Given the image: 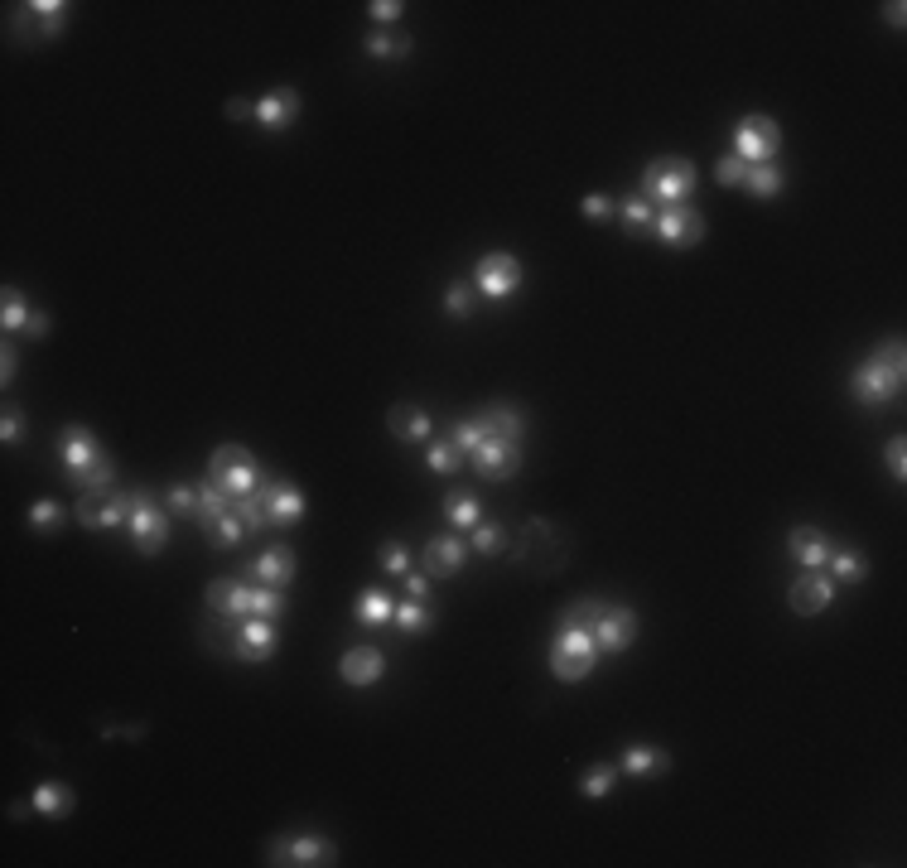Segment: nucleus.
<instances>
[{
    "label": "nucleus",
    "mask_w": 907,
    "mask_h": 868,
    "mask_svg": "<svg viewBox=\"0 0 907 868\" xmlns=\"http://www.w3.org/2000/svg\"><path fill=\"white\" fill-rule=\"evenodd\" d=\"M483 420H488V434L478 439V449L468 454V463H473L478 478H512L522 468V434H526L522 410L497 401V406L483 410Z\"/></svg>",
    "instance_id": "obj_1"
},
{
    "label": "nucleus",
    "mask_w": 907,
    "mask_h": 868,
    "mask_svg": "<svg viewBox=\"0 0 907 868\" xmlns=\"http://www.w3.org/2000/svg\"><path fill=\"white\" fill-rule=\"evenodd\" d=\"M903 381H907L903 338H888L883 348H874V353L854 367L850 391H854V401H859V406H888V401H898V396H903Z\"/></svg>",
    "instance_id": "obj_2"
},
{
    "label": "nucleus",
    "mask_w": 907,
    "mask_h": 868,
    "mask_svg": "<svg viewBox=\"0 0 907 868\" xmlns=\"http://www.w3.org/2000/svg\"><path fill=\"white\" fill-rule=\"evenodd\" d=\"M58 459H63V468H68V478L78 483L83 492L92 488H111V478H116V463H111V454L92 439V430H83V425H68V430L58 434Z\"/></svg>",
    "instance_id": "obj_3"
},
{
    "label": "nucleus",
    "mask_w": 907,
    "mask_h": 868,
    "mask_svg": "<svg viewBox=\"0 0 907 868\" xmlns=\"http://www.w3.org/2000/svg\"><path fill=\"white\" fill-rule=\"evenodd\" d=\"M570 536L560 531V526H550V521H526V531H522V541H517V550H512V560L517 565H526L531 574H555V570H565L570 565Z\"/></svg>",
    "instance_id": "obj_4"
},
{
    "label": "nucleus",
    "mask_w": 907,
    "mask_h": 868,
    "mask_svg": "<svg viewBox=\"0 0 907 868\" xmlns=\"http://www.w3.org/2000/svg\"><path fill=\"white\" fill-rule=\"evenodd\" d=\"M599 666V637L589 627H560L550 642V676L560 685H579Z\"/></svg>",
    "instance_id": "obj_5"
},
{
    "label": "nucleus",
    "mask_w": 907,
    "mask_h": 868,
    "mask_svg": "<svg viewBox=\"0 0 907 868\" xmlns=\"http://www.w3.org/2000/svg\"><path fill=\"white\" fill-rule=\"evenodd\" d=\"M690 189H695V164L681 160V155H661V160L647 164V174H642V198L652 203V208H671V203H686Z\"/></svg>",
    "instance_id": "obj_6"
},
{
    "label": "nucleus",
    "mask_w": 907,
    "mask_h": 868,
    "mask_svg": "<svg viewBox=\"0 0 907 868\" xmlns=\"http://www.w3.org/2000/svg\"><path fill=\"white\" fill-rule=\"evenodd\" d=\"M208 478H213L227 497H247V492L261 488V468H256V459H251V449H242V444H222V449H213Z\"/></svg>",
    "instance_id": "obj_7"
},
{
    "label": "nucleus",
    "mask_w": 907,
    "mask_h": 868,
    "mask_svg": "<svg viewBox=\"0 0 907 868\" xmlns=\"http://www.w3.org/2000/svg\"><path fill=\"white\" fill-rule=\"evenodd\" d=\"M777 150H782V126L763 116V111H753V116H743L739 126H734V155L748 164H772L777 160Z\"/></svg>",
    "instance_id": "obj_8"
},
{
    "label": "nucleus",
    "mask_w": 907,
    "mask_h": 868,
    "mask_svg": "<svg viewBox=\"0 0 907 868\" xmlns=\"http://www.w3.org/2000/svg\"><path fill=\"white\" fill-rule=\"evenodd\" d=\"M131 541L140 555H160L169 541V512H160L155 492H136V507H131Z\"/></svg>",
    "instance_id": "obj_9"
},
{
    "label": "nucleus",
    "mask_w": 907,
    "mask_h": 868,
    "mask_svg": "<svg viewBox=\"0 0 907 868\" xmlns=\"http://www.w3.org/2000/svg\"><path fill=\"white\" fill-rule=\"evenodd\" d=\"M266 864H338V844L324 840V835H280V840H271V849H266Z\"/></svg>",
    "instance_id": "obj_10"
},
{
    "label": "nucleus",
    "mask_w": 907,
    "mask_h": 868,
    "mask_svg": "<svg viewBox=\"0 0 907 868\" xmlns=\"http://www.w3.org/2000/svg\"><path fill=\"white\" fill-rule=\"evenodd\" d=\"M652 232H657L661 246H700L705 242V217L695 213L690 203H671V208H657V222H652Z\"/></svg>",
    "instance_id": "obj_11"
},
{
    "label": "nucleus",
    "mask_w": 907,
    "mask_h": 868,
    "mask_svg": "<svg viewBox=\"0 0 907 868\" xmlns=\"http://www.w3.org/2000/svg\"><path fill=\"white\" fill-rule=\"evenodd\" d=\"M473 290L488 299H507L522 290V261L517 256H507V251H488L483 261H478V271H473Z\"/></svg>",
    "instance_id": "obj_12"
},
{
    "label": "nucleus",
    "mask_w": 907,
    "mask_h": 868,
    "mask_svg": "<svg viewBox=\"0 0 907 868\" xmlns=\"http://www.w3.org/2000/svg\"><path fill=\"white\" fill-rule=\"evenodd\" d=\"M227 651L237 661H251V666H266L275 656V618H242L232 623V642Z\"/></svg>",
    "instance_id": "obj_13"
},
{
    "label": "nucleus",
    "mask_w": 907,
    "mask_h": 868,
    "mask_svg": "<svg viewBox=\"0 0 907 868\" xmlns=\"http://www.w3.org/2000/svg\"><path fill=\"white\" fill-rule=\"evenodd\" d=\"M830 598H835V579L825 570H801L792 579V589H787V608L797 613V618H816L830 608Z\"/></svg>",
    "instance_id": "obj_14"
},
{
    "label": "nucleus",
    "mask_w": 907,
    "mask_h": 868,
    "mask_svg": "<svg viewBox=\"0 0 907 868\" xmlns=\"http://www.w3.org/2000/svg\"><path fill=\"white\" fill-rule=\"evenodd\" d=\"M468 550H473V545L459 541V531L430 536V541H425V550H420V570L430 574V579H454V574L464 570Z\"/></svg>",
    "instance_id": "obj_15"
},
{
    "label": "nucleus",
    "mask_w": 907,
    "mask_h": 868,
    "mask_svg": "<svg viewBox=\"0 0 907 868\" xmlns=\"http://www.w3.org/2000/svg\"><path fill=\"white\" fill-rule=\"evenodd\" d=\"M256 497H261V507H266V526H295V521L304 516V492L290 488L285 478H261Z\"/></svg>",
    "instance_id": "obj_16"
},
{
    "label": "nucleus",
    "mask_w": 907,
    "mask_h": 868,
    "mask_svg": "<svg viewBox=\"0 0 907 868\" xmlns=\"http://www.w3.org/2000/svg\"><path fill=\"white\" fill-rule=\"evenodd\" d=\"M203 598H208V613H222L227 623H242V618H251L256 589H251L247 579H213Z\"/></svg>",
    "instance_id": "obj_17"
},
{
    "label": "nucleus",
    "mask_w": 907,
    "mask_h": 868,
    "mask_svg": "<svg viewBox=\"0 0 907 868\" xmlns=\"http://www.w3.org/2000/svg\"><path fill=\"white\" fill-rule=\"evenodd\" d=\"M594 637H599V651H623V647H633V642H637V613L628 608V603H613L604 618H599Z\"/></svg>",
    "instance_id": "obj_18"
},
{
    "label": "nucleus",
    "mask_w": 907,
    "mask_h": 868,
    "mask_svg": "<svg viewBox=\"0 0 907 868\" xmlns=\"http://www.w3.org/2000/svg\"><path fill=\"white\" fill-rule=\"evenodd\" d=\"M295 116H300V92L295 87H275L256 102V126L261 131H285V126H295Z\"/></svg>",
    "instance_id": "obj_19"
},
{
    "label": "nucleus",
    "mask_w": 907,
    "mask_h": 868,
    "mask_svg": "<svg viewBox=\"0 0 907 868\" xmlns=\"http://www.w3.org/2000/svg\"><path fill=\"white\" fill-rule=\"evenodd\" d=\"M251 579L256 584H271V589H290V579H295V550L290 545H266L251 560Z\"/></svg>",
    "instance_id": "obj_20"
},
{
    "label": "nucleus",
    "mask_w": 907,
    "mask_h": 868,
    "mask_svg": "<svg viewBox=\"0 0 907 868\" xmlns=\"http://www.w3.org/2000/svg\"><path fill=\"white\" fill-rule=\"evenodd\" d=\"M830 536H825L821 526H792L787 531V550H792V560H797L801 570H821L825 560H830Z\"/></svg>",
    "instance_id": "obj_21"
},
{
    "label": "nucleus",
    "mask_w": 907,
    "mask_h": 868,
    "mask_svg": "<svg viewBox=\"0 0 907 868\" xmlns=\"http://www.w3.org/2000/svg\"><path fill=\"white\" fill-rule=\"evenodd\" d=\"M386 430L396 434L401 444H430L435 425H430V415L415 406V401H396V406H391V415H386Z\"/></svg>",
    "instance_id": "obj_22"
},
{
    "label": "nucleus",
    "mask_w": 907,
    "mask_h": 868,
    "mask_svg": "<svg viewBox=\"0 0 907 868\" xmlns=\"http://www.w3.org/2000/svg\"><path fill=\"white\" fill-rule=\"evenodd\" d=\"M382 671H386V656L377 647H353L343 651V661H338V676L348 685H377Z\"/></svg>",
    "instance_id": "obj_23"
},
{
    "label": "nucleus",
    "mask_w": 907,
    "mask_h": 868,
    "mask_svg": "<svg viewBox=\"0 0 907 868\" xmlns=\"http://www.w3.org/2000/svg\"><path fill=\"white\" fill-rule=\"evenodd\" d=\"M671 767V753L657 748V743H633L628 753H623V767L618 772H628V777H661Z\"/></svg>",
    "instance_id": "obj_24"
},
{
    "label": "nucleus",
    "mask_w": 907,
    "mask_h": 868,
    "mask_svg": "<svg viewBox=\"0 0 907 868\" xmlns=\"http://www.w3.org/2000/svg\"><path fill=\"white\" fill-rule=\"evenodd\" d=\"M830 579L835 584H859L864 574H869V560H864V550L859 545H830Z\"/></svg>",
    "instance_id": "obj_25"
},
{
    "label": "nucleus",
    "mask_w": 907,
    "mask_h": 868,
    "mask_svg": "<svg viewBox=\"0 0 907 868\" xmlns=\"http://www.w3.org/2000/svg\"><path fill=\"white\" fill-rule=\"evenodd\" d=\"M444 516H449V526H454V531H473V526L483 521V502H478V492L454 488L449 497H444Z\"/></svg>",
    "instance_id": "obj_26"
},
{
    "label": "nucleus",
    "mask_w": 907,
    "mask_h": 868,
    "mask_svg": "<svg viewBox=\"0 0 907 868\" xmlns=\"http://www.w3.org/2000/svg\"><path fill=\"white\" fill-rule=\"evenodd\" d=\"M29 806L44 815V820H63V815L73 811V791L63 787V782H39V787H34V801H29Z\"/></svg>",
    "instance_id": "obj_27"
},
{
    "label": "nucleus",
    "mask_w": 907,
    "mask_h": 868,
    "mask_svg": "<svg viewBox=\"0 0 907 868\" xmlns=\"http://www.w3.org/2000/svg\"><path fill=\"white\" fill-rule=\"evenodd\" d=\"M367 58H382V63H396V58H406L415 49V39L411 34H386V29H372L367 34Z\"/></svg>",
    "instance_id": "obj_28"
},
{
    "label": "nucleus",
    "mask_w": 907,
    "mask_h": 868,
    "mask_svg": "<svg viewBox=\"0 0 907 868\" xmlns=\"http://www.w3.org/2000/svg\"><path fill=\"white\" fill-rule=\"evenodd\" d=\"M618 217H623V232H628V237H642V232L657 222V208H652L642 193H628V198L618 203Z\"/></svg>",
    "instance_id": "obj_29"
},
{
    "label": "nucleus",
    "mask_w": 907,
    "mask_h": 868,
    "mask_svg": "<svg viewBox=\"0 0 907 868\" xmlns=\"http://www.w3.org/2000/svg\"><path fill=\"white\" fill-rule=\"evenodd\" d=\"M391 623L401 627V632H430L435 627V608H430V598H406V603H396V618Z\"/></svg>",
    "instance_id": "obj_30"
},
{
    "label": "nucleus",
    "mask_w": 907,
    "mask_h": 868,
    "mask_svg": "<svg viewBox=\"0 0 907 868\" xmlns=\"http://www.w3.org/2000/svg\"><path fill=\"white\" fill-rule=\"evenodd\" d=\"M107 507H111V492L107 488H92L78 497V507H73V516H78V526H87V531H102L107 526Z\"/></svg>",
    "instance_id": "obj_31"
},
{
    "label": "nucleus",
    "mask_w": 907,
    "mask_h": 868,
    "mask_svg": "<svg viewBox=\"0 0 907 868\" xmlns=\"http://www.w3.org/2000/svg\"><path fill=\"white\" fill-rule=\"evenodd\" d=\"M353 613H358L362 627H386L391 618H396V603H391L382 589H367V594L358 598V608H353Z\"/></svg>",
    "instance_id": "obj_32"
},
{
    "label": "nucleus",
    "mask_w": 907,
    "mask_h": 868,
    "mask_svg": "<svg viewBox=\"0 0 907 868\" xmlns=\"http://www.w3.org/2000/svg\"><path fill=\"white\" fill-rule=\"evenodd\" d=\"M203 536H208V541L218 545V550H232V545H242V541L251 536V526H247V521H242L237 512H222L218 521H213V526L203 531Z\"/></svg>",
    "instance_id": "obj_33"
},
{
    "label": "nucleus",
    "mask_w": 907,
    "mask_h": 868,
    "mask_svg": "<svg viewBox=\"0 0 907 868\" xmlns=\"http://www.w3.org/2000/svg\"><path fill=\"white\" fill-rule=\"evenodd\" d=\"M743 189L753 193V198H777L782 193V164H748V179H743Z\"/></svg>",
    "instance_id": "obj_34"
},
{
    "label": "nucleus",
    "mask_w": 907,
    "mask_h": 868,
    "mask_svg": "<svg viewBox=\"0 0 907 868\" xmlns=\"http://www.w3.org/2000/svg\"><path fill=\"white\" fill-rule=\"evenodd\" d=\"M222 512H232V497H227V492H222L218 483L208 478V483L198 488V516H193V521H198V526L208 531V526H213V521H218Z\"/></svg>",
    "instance_id": "obj_35"
},
{
    "label": "nucleus",
    "mask_w": 907,
    "mask_h": 868,
    "mask_svg": "<svg viewBox=\"0 0 907 868\" xmlns=\"http://www.w3.org/2000/svg\"><path fill=\"white\" fill-rule=\"evenodd\" d=\"M604 613H608L604 598H579V603H570V608L560 613V627H589V632H594Z\"/></svg>",
    "instance_id": "obj_36"
},
{
    "label": "nucleus",
    "mask_w": 907,
    "mask_h": 868,
    "mask_svg": "<svg viewBox=\"0 0 907 868\" xmlns=\"http://www.w3.org/2000/svg\"><path fill=\"white\" fill-rule=\"evenodd\" d=\"M618 787V767L613 762H594L584 777H579V791L589 796V801H599V796H608V791Z\"/></svg>",
    "instance_id": "obj_37"
},
{
    "label": "nucleus",
    "mask_w": 907,
    "mask_h": 868,
    "mask_svg": "<svg viewBox=\"0 0 907 868\" xmlns=\"http://www.w3.org/2000/svg\"><path fill=\"white\" fill-rule=\"evenodd\" d=\"M425 463H430V473H454L459 463H464V449L444 434V439H430V449H425Z\"/></svg>",
    "instance_id": "obj_38"
},
{
    "label": "nucleus",
    "mask_w": 907,
    "mask_h": 868,
    "mask_svg": "<svg viewBox=\"0 0 907 868\" xmlns=\"http://www.w3.org/2000/svg\"><path fill=\"white\" fill-rule=\"evenodd\" d=\"M0 324H5V333H15V328L29 324V304L15 285H5V295H0Z\"/></svg>",
    "instance_id": "obj_39"
},
{
    "label": "nucleus",
    "mask_w": 907,
    "mask_h": 868,
    "mask_svg": "<svg viewBox=\"0 0 907 868\" xmlns=\"http://www.w3.org/2000/svg\"><path fill=\"white\" fill-rule=\"evenodd\" d=\"M473 299H478V290L464 285V280H454V285L444 290V314H449V319H468V314H473Z\"/></svg>",
    "instance_id": "obj_40"
},
{
    "label": "nucleus",
    "mask_w": 907,
    "mask_h": 868,
    "mask_svg": "<svg viewBox=\"0 0 907 868\" xmlns=\"http://www.w3.org/2000/svg\"><path fill=\"white\" fill-rule=\"evenodd\" d=\"M473 550H478V555H502V550H507V531H502L497 521H478V526H473Z\"/></svg>",
    "instance_id": "obj_41"
},
{
    "label": "nucleus",
    "mask_w": 907,
    "mask_h": 868,
    "mask_svg": "<svg viewBox=\"0 0 907 868\" xmlns=\"http://www.w3.org/2000/svg\"><path fill=\"white\" fill-rule=\"evenodd\" d=\"M715 179L724 184V189H743V179H748V160H739L734 150H729V155H719Z\"/></svg>",
    "instance_id": "obj_42"
},
{
    "label": "nucleus",
    "mask_w": 907,
    "mask_h": 868,
    "mask_svg": "<svg viewBox=\"0 0 907 868\" xmlns=\"http://www.w3.org/2000/svg\"><path fill=\"white\" fill-rule=\"evenodd\" d=\"M58 521H63V507H58L54 497H39V502L29 507V526H34V531H49V526H58Z\"/></svg>",
    "instance_id": "obj_43"
},
{
    "label": "nucleus",
    "mask_w": 907,
    "mask_h": 868,
    "mask_svg": "<svg viewBox=\"0 0 907 868\" xmlns=\"http://www.w3.org/2000/svg\"><path fill=\"white\" fill-rule=\"evenodd\" d=\"M165 507H169V512L198 516V488H184V483H174V488L165 492Z\"/></svg>",
    "instance_id": "obj_44"
},
{
    "label": "nucleus",
    "mask_w": 907,
    "mask_h": 868,
    "mask_svg": "<svg viewBox=\"0 0 907 868\" xmlns=\"http://www.w3.org/2000/svg\"><path fill=\"white\" fill-rule=\"evenodd\" d=\"M382 570L386 574H406V570H411V550H406V541H386L382 545Z\"/></svg>",
    "instance_id": "obj_45"
},
{
    "label": "nucleus",
    "mask_w": 907,
    "mask_h": 868,
    "mask_svg": "<svg viewBox=\"0 0 907 868\" xmlns=\"http://www.w3.org/2000/svg\"><path fill=\"white\" fill-rule=\"evenodd\" d=\"M883 463H888V473H893V478L903 483V478H907V444H903V434H893V439H888V449H883Z\"/></svg>",
    "instance_id": "obj_46"
},
{
    "label": "nucleus",
    "mask_w": 907,
    "mask_h": 868,
    "mask_svg": "<svg viewBox=\"0 0 907 868\" xmlns=\"http://www.w3.org/2000/svg\"><path fill=\"white\" fill-rule=\"evenodd\" d=\"M367 10H372V20H377V25H396L406 5H401V0H372Z\"/></svg>",
    "instance_id": "obj_47"
},
{
    "label": "nucleus",
    "mask_w": 907,
    "mask_h": 868,
    "mask_svg": "<svg viewBox=\"0 0 907 868\" xmlns=\"http://www.w3.org/2000/svg\"><path fill=\"white\" fill-rule=\"evenodd\" d=\"M20 430H25V415H20L15 406H5V415H0V439H5V444H15Z\"/></svg>",
    "instance_id": "obj_48"
},
{
    "label": "nucleus",
    "mask_w": 907,
    "mask_h": 868,
    "mask_svg": "<svg viewBox=\"0 0 907 868\" xmlns=\"http://www.w3.org/2000/svg\"><path fill=\"white\" fill-rule=\"evenodd\" d=\"M15 367H20V353H15V343H5V348H0V386L15 381Z\"/></svg>",
    "instance_id": "obj_49"
},
{
    "label": "nucleus",
    "mask_w": 907,
    "mask_h": 868,
    "mask_svg": "<svg viewBox=\"0 0 907 868\" xmlns=\"http://www.w3.org/2000/svg\"><path fill=\"white\" fill-rule=\"evenodd\" d=\"M608 213H613V198H604V193H589V198H584V217H594V222H604Z\"/></svg>",
    "instance_id": "obj_50"
},
{
    "label": "nucleus",
    "mask_w": 907,
    "mask_h": 868,
    "mask_svg": "<svg viewBox=\"0 0 907 868\" xmlns=\"http://www.w3.org/2000/svg\"><path fill=\"white\" fill-rule=\"evenodd\" d=\"M406 598H430V574L406 570Z\"/></svg>",
    "instance_id": "obj_51"
},
{
    "label": "nucleus",
    "mask_w": 907,
    "mask_h": 868,
    "mask_svg": "<svg viewBox=\"0 0 907 868\" xmlns=\"http://www.w3.org/2000/svg\"><path fill=\"white\" fill-rule=\"evenodd\" d=\"M29 338H44V333H49V314H44V309H29Z\"/></svg>",
    "instance_id": "obj_52"
},
{
    "label": "nucleus",
    "mask_w": 907,
    "mask_h": 868,
    "mask_svg": "<svg viewBox=\"0 0 907 868\" xmlns=\"http://www.w3.org/2000/svg\"><path fill=\"white\" fill-rule=\"evenodd\" d=\"M227 116H232V121H256V107H251V102H242V97H237V102H227Z\"/></svg>",
    "instance_id": "obj_53"
},
{
    "label": "nucleus",
    "mask_w": 907,
    "mask_h": 868,
    "mask_svg": "<svg viewBox=\"0 0 907 868\" xmlns=\"http://www.w3.org/2000/svg\"><path fill=\"white\" fill-rule=\"evenodd\" d=\"M903 10H907L903 0H893V5H883V15H888V25H893V29H903V20H907Z\"/></svg>",
    "instance_id": "obj_54"
}]
</instances>
